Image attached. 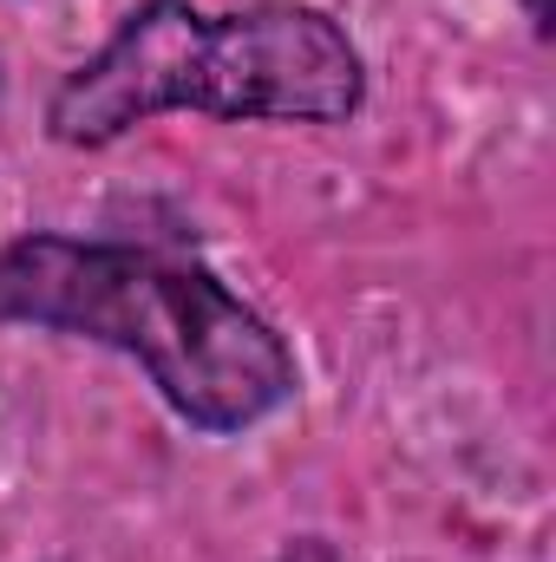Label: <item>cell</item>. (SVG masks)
Here are the masks:
<instances>
[{
	"mask_svg": "<svg viewBox=\"0 0 556 562\" xmlns=\"http://www.w3.org/2000/svg\"><path fill=\"white\" fill-rule=\"evenodd\" d=\"M0 314L132 353L151 386L203 431H243L294 400L281 334L177 256L26 236L0 249Z\"/></svg>",
	"mask_w": 556,
	"mask_h": 562,
	"instance_id": "1",
	"label": "cell"
},
{
	"mask_svg": "<svg viewBox=\"0 0 556 562\" xmlns=\"http://www.w3.org/2000/svg\"><path fill=\"white\" fill-rule=\"evenodd\" d=\"M360 105V53L314 7H249L197 13L184 0L138 7L59 92L53 138L112 144L157 112H216V119H281L334 125Z\"/></svg>",
	"mask_w": 556,
	"mask_h": 562,
	"instance_id": "2",
	"label": "cell"
},
{
	"mask_svg": "<svg viewBox=\"0 0 556 562\" xmlns=\"http://www.w3.org/2000/svg\"><path fill=\"white\" fill-rule=\"evenodd\" d=\"M531 7V20H537V33H551V0H524Z\"/></svg>",
	"mask_w": 556,
	"mask_h": 562,
	"instance_id": "3",
	"label": "cell"
}]
</instances>
